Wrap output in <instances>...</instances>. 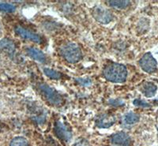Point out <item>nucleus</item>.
<instances>
[{
	"mask_svg": "<svg viewBox=\"0 0 158 146\" xmlns=\"http://www.w3.org/2000/svg\"><path fill=\"white\" fill-rule=\"evenodd\" d=\"M92 15L97 22L103 25L110 23L113 19L112 14L101 6H96L92 10Z\"/></svg>",
	"mask_w": 158,
	"mask_h": 146,
	"instance_id": "20e7f679",
	"label": "nucleus"
},
{
	"mask_svg": "<svg viewBox=\"0 0 158 146\" xmlns=\"http://www.w3.org/2000/svg\"><path fill=\"white\" fill-rule=\"evenodd\" d=\"M15 44L12 40L6 38L0 40V51L8 53L10 55H13L15 52Z\"/></svg>",
	"mask_w": 158,
	"mask_h": 146,
	"instance_id": "f8f14e48",
	"label": "nucleus"
},
{
	"mask_svg": "<svg viewBox=\"0 0 158 146\" xmlns=\"http://www.w3.org/2000/svg\"><path fill=\"white\" fill-rule=\"evenodd\" d=\"M44 73L46 76H48V78H52V79L58 80L61 78V74L58 71L52 70L50 68H44Z\"/></svg>",
	"mask_w": 158,
	"mask_h": 146,
	"instance_id": "dca6fc26",
	"label": "nucleus"
},
{
	"mask_svg": "<svg viewBox=\"0 0 158 146\" xmlns=\"http://www.w3.org/2000/svg\"><path fill=\"white\" fill-rule=\"evenodd\" d=\"M26 52H27L28 55L32 59L36 60V61L39 62V63H44L47 61V58L45 55L41 51L39 50L35 47H27L26 49Z\"/></svg>",
	"mask_w": 158,
	"mask_h": 146,
	"instance_id": "9b49d317",
	"label": "nucleus"
},
{
	"mask_svg": "<svg viewBox=\"0 0 158 146\" xmlns=\"http://www.w3.org/2000/svg\"><path fill=\"white\" fill-rule=\"evenodd\" d=\"M55 133L59 138L64 141H70L72 138V133L70 129L61 122L57 121L55 123Z\"/></svg>",
	"mask_w": 158,
	"mask_h": 146,
	"instance_id": "423d86ee",
	"label": "nucleus"
},
{
	"mask_svg": "<svg viewBox=\"0 0 158 146\" xmlns=\"http://www.w3.org/2000/svg\"><path fill=\"white\" fill-rule=\"evenodd\" d=\"M133 103L135 106L141 107H150V104H149V103H148L147 102H146L145 100L141 99H135Z\"/></svg>",
	"mask_w": 158,
	"mask_h": 146,
	"instance_id": "a211bd4d",
	"label": "nucleus"
},
{
	"mask_svg": "<svg viewBox=\"0 0 158 146\" xmlns=\"http://www.w3.org/2000/svg\"><path fill=\"white\" fill-rule=\"evenodd\" d=\"M116 122V119L114 116L108 115V114H103L100 115L96 119V126L99 128H109L113 126Z\"/></svg>",
	"mask_w": 158,
	"mask_h": 146,
	"instance_id": "6e6552de",
	"label": "nucleus"
},
{
	"mask_svg": "<svg viewBox=\"0 0 158 146\" xmlns=\"http://www.w3.org/2000/svg\"><path fill=\"white\" fill-rule=\"evenodd\" d=\"M38 88L42 93L44 98L52 104L59 106L63 102V98L56 92L54 88L44 83H40L38 85Z\"/></svg>",
	"mask_w": 158,
	"mask_h": 146,
	"instance_id": "7ed1b4c3",
	"label": "nucleus"
},
{
	"mask_svg": "<svg viewBox=\"0 0 158 146\" xmlns=\"http://www.w3.org/2000/svg\"><path fill=\"white\" fill-rule=\"evenodd\" d=\"M109 103L114 107H118L123 105L124 102L123 100H121V99H111L109 101Z\"/></svg>",
	"mask_w": 158,
	"mask_h": 146,
	"instance_id": "aec40b11",
	"label": "nucleus"
},
{
	"mask_svg": "<svg viewBox=\"0 0 158 146\" xmlns=\"http://www.w3.org/2000/svg\"><path fill=\"white\" fill-rule=\"evenodd\" d=\"M107 3L111 6V7L115 8V9H126L127 7H128L131 4V2L130 1H127V0H118V1H107Z\"/></svg>",
	"mask_w": 158,
	"mask_h": 146,
	"instance_id": "4468645a",
	"label": "nucleus"
},
{
	"mask_svg": "<svg viewBox=\"0 0 158 146\" xmlns=\"http://www.w3.org/2000/svg\"><path fill=\"white\" fill-rule=\"evenodd\" d=\"M139 120H140V116H138V114L131 112L125 114L123 117V122L126 126H132L138 123Z\"/></svg>",
	"mask_w": 158,
	"mask_h": 146,
	"instance_id": "ddd939ff",
	"label": "nucleus"
},
{
	"mask_svg": "<svg viewBox=\"0 0 158 146\" xmlns=\"http://www.w3.org/2000/svg\"><path fill=\"white\" fill-rule=\"evenodd\" d=\"M139 89L146 97L151 98L156 95V91H157V86L153 82L144 81L139 87Z\"/></svg>",
	"mask_w": 158,
	"mask_h": 146,
	"instance_id": "9d476101",
	"label": "nucleus"
},
{
	"mask_svg": "<svg viewBox=\"0 0 158 146\" xmlns=\"http://www.w3.org/2000/svg\"><path fill=\"white\" fill-rule=\"evenodd\" d=\"M139 66L142 70L148 74L156 72L157 70V62L149 52L146 53L139 60Z\"/></svg>",
	"mask_w": 158,
	"mask_h": 146,
	"instance_id": "39448f33",
	"label": "nucleus"
},
{
	"mask_svg": "<svg viewBox=\"0 0 158 146\" xmlns=\"http://www.w3.org/2000/svg\"><path fill=\"white\" fill-rule=\"evenodd\" d=\"M74 146H90L89 143L85 139H79L76 141Z\"/></svg>",
	"mask_w": 158,
	"mask_h": 146,
	"instance_id": "6ab92c4d",
	"label": "nucleus"
},
{
	"mask_svg": "<svg viewBox=\"0 0 158 146\" xmlns=\"http://www.w3.org/2000/svg\"><path fill=\"white\" fill-rule=\"evenodd\" d=\"M15 33H16L17 35H18V36H21L23 39H25V40L33 41L37 43H40L41 42V38H40L39 35L32 33V32L29 31V29H25V28L22 27V26H17L15 28Z\"/></svg>",
	"mask_w": 158,
	"mask_h": 146,
	"instance_id": "0eeeda50",
	"label": "nucleus"
},
{
	"mask_svg": "<svg viewBox=\"0 0 158 146\" xmlns=\"http://www.w3.org/2000/svg\"><path fill=\"white\" fill-rule=\"evenodd\" d=\"M103 74L105 79L113 83H123L127 78V70L123 64L113 63L104 69Z\"/></svg>",
	"mask_w": 158,
	"mask_h": 146,
	"instance_id": "f257e3e1",
	"label": "nucleus"
},
{
	"mask_svg": "<svg viewBox=\"0 0 158 146\" xmlns=\"http://www.w3.org/2000/svg\"><path fill=\"white\" fill-rule=\"evenodd\" d=\"M10 146H29V142L25 137H17L10 141Z\"/></svg>",
	"mask_w": 158,
	"mask_h": 146,
	"instance_id": "2eb2a0df",
	"label": "nucleus"
},
{
	"mask_svg": "<svg viewBox=\"0 0 158 146\" xmlns=\"http://www.w3.org/2000/svg\"><path fill=\"white\" fill-rule=\"evenodd\" d=\"M111 142L117 146H130L131 138L125 132H118L111 137Z\"/></svg>",
	"mask_w": 158,
	"mask_h": 146,
	"instance_id": "1a4fd4ad",
	"label": "nucleus"
},
{
	"mask_svg": "<svg viewBox=\"0 0 158 146\" xmlns=\"http://www.w3.org/2000/svg\"><path fill=\"white\" fill-rule=\"evenodd\" d=\"M60 52L66 61L70 63H76L82 57L81 50L77 43H67L60 47Z\"/></svg>",
	"mask_w": 158,
	"mask_h": 146,
	"instance_id": "f03ea898",
	"label": "nucleus"
},
{
	"mask_svg": "<svg viewBox=\"0 0 158 146\" xmlns=\"http://www.w3.org/2000/svg\"><path fill=\"white\" fill-rule=\"evenodd\" d=\"M0 10L5 13H13L16 10V6L10 3L2 2L0 3Z\"/></svg>",
	"mask_w": 158,
	"mask_h": 146,
	"instance_id": "f3484780",
	"label": "nucleus"
}]
</instances>
